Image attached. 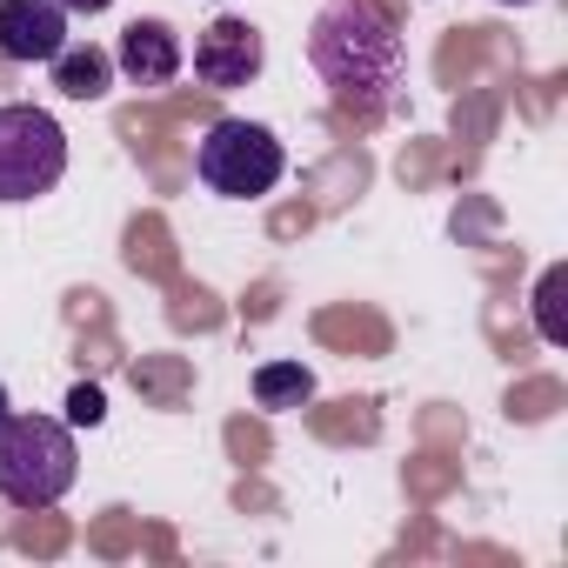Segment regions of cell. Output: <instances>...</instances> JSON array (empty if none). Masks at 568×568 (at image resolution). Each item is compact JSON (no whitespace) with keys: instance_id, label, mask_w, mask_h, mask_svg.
I'll return each instance as SVG.
<instances>
[{"instance_id":"cell-3","label":"cell","mask_w":568,"mask_h":568,"mask_svg":"<svg viewBox=\"0 0 568 568\" xmlns=\"http://www.w3.org/2000/svg\"><path fill=\"white\" fill-rule=\"evenodd\" d=\"M68 174V134L48 108L28 101H0V201L21 207L54 194Z\"/></svg>"},{"instance_id":"cell-13","label":"cell","mask_w":568,"mask_h":568,"mask_svg":"<svg viewBox=\"0 0 568 568\" xmlns=\"http://www.w3.org/2000/svg\"><path fill=\"white\" fill-rule=\"evenodd\" d=\"M8 415H14V402H8V388H0V422H8Z\"/></svg>"},{"instance_id":"cell-2","label":"cell","mask_w":568,"mask_h":568,"mask_svg":"<svg viewBox=\"0 0 568 568\" xmlns=\"http://www.w3.org/2000/svg\"><path fill=\"white\" fill-rule=\"evenodd\" d=\"M81 448L68 435V422L54 415H8L0 422V501L8 508H54L74 488Z\"/></svg>"},{"instance_id":"cell-10","label":"cell","mask_w":568,"mask_h":568,"mask_svg":"<svg viewBox=\"0 0 568 568\" xmlns=\"http://www.w3.org/2000/svg\"><path fill=\"white\" fill-rule=\"evenodd\" d=\"M68 422H74V428H101V422H108V395H101L94 382H74V388H68Z\"/></svg>"},{"instance_id":"cell-5","label":"cell","mask_w":568,"mask_h":568,"mask_svg":"<svg viewBox=\"0 0 568 568\" xmlns=\"http://www.w3.org/2000/svg\"><path fill=\"white\" fill-rule=\"evenodd\" d=\"M261 61H267V48H261V28L254 21H241V14H221L214 28H201V41H194V81L201 88H247L254 74H261Z\"/></svg>"},{"instance_id":"cell-9","label":"cell","mask_w":568,"mask_h":568,"mask_svg":"<svg viewBox=\"0 0 568 568\" xmlns=\"http://www.w3.org/2000/svg\"><path fill=\"white\" fill-rule=\"evenodd\" d=\"M315 395V375L302 368V362H267L261 375H254V402L261 408H302Z\"/></svg>"},{"instance_id":"cell-1","label":"cell","mask_w":568,"mask_h":568,"mask_svg":"<svg viewBox=\"0 0 568 568\" xmlns=\"http://www.w3.org/2000/svg\"><path fill=\"white\" fill-rule=\"evenodd\" d=\"M308 61L328 88V101L355 121H382L402 108L408 88V48L395 34V21L375 0H328L308 28Z\"/></svg>"},{"instance_id":"cell-6","label":"cell","mask_w":568,"mask_h":568,"mask_svg":"<svg viewBox=\"0 0 568 568\" xmlns=\"http://www.w3.org/2000/svg\"><path fill=\"white\" fill-rule=\"evenodd\" d=\"M68 48L61 0H0V54L8 61H54Z\"/></svg>"},{"instance_id":"cell-4","label":"cell","mask_w":568,"mask_h":568,"mask_svg":"<svg viewBox=\"0 0 568 568\" xmlns=\"http://www.w3.org/2000/svg\"><path fill=\"white\" fill-rule=\"evenodd\" d=\"M281 168H288V154H281L274 128L234 121V114L214 121V128L201 134V148H194V174H201L221 201H261V194H274Z\"/></svg>"},{"instance_id":"cell-8","label":"cell","mask_w":568,"mask_h":568,"mask_svg":"<svg viewBox=\"0 0 568 568\" xmlns=\"http://www.w3.org/2000/svg\"><path fill=\"white\" fill-rule=\"evenodd\" d=\"M48 68H54V88H61L68 101H101V94H108V81H114V54H108V48H94V41L61 48Z\"/></svg>"},{"instance_id":"cell-7","label":"cell","mask_w":568,"mask_h":568,"mask_svg":"<svg viewBox=\"0 0 568 568\" xmlns=\"http://www.w3.org/2000/svg\"><path fill=\"white\" fill-rule=\"evenodd\" d=\"M181 34L168 28V21H134L128 34H121V54H114V68L134 81V88H168L174 74H181Z\"/></svg>"},{"instance_id":"cell-14","label":"cell","mask_w":568,"mask_h":568,"mask_svg":"<svg viewBox=\"0 0 568 568\" xmlns=\"http://www.w3.org/2000/svg\"><path fill=\"white\" fill-rule=\"evenodd\" d=\"M495 8H528V0H495Z\"/></svg>"},{"instance_id":"cell-11","label":"cell","mask_w":568,"mask_h":568,"mask_svg":"<svg viewBox=\"0 0 568 568\" xmlns=\"http://www.w3.org/2000/svg\"><path fill=\"white\" fill-rule=\"evenodd\" d=\"M555 295H561V267L541 274V295H535V302H541V342H568V328L555 322Z\"/></svg>"},{"instance_id":"cell-12","label":"cell","mask_w":568,"mask_h":568,"mask_svg":"<svg viewBox=\"0 0 568 568\" xmlns=\"http://www.w3.org/2000/svg\"><path fill=\"white\" fill-rule=\"evenodd\" d=\"M61 8H68V14H108L114 0H61Z\"/></svg>"}]
</instances>
